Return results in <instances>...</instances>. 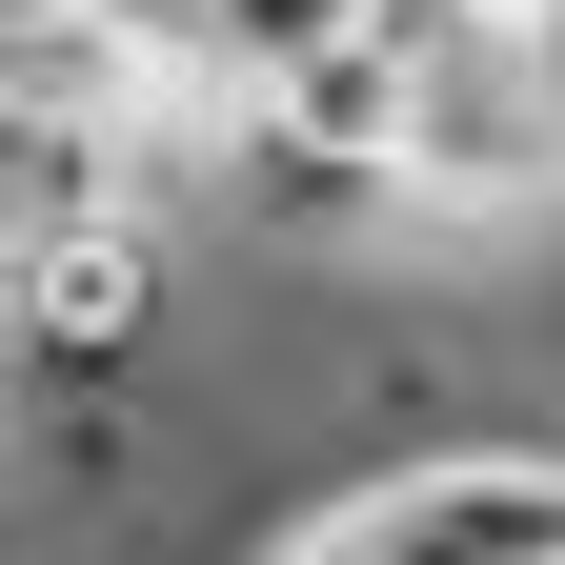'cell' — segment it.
Listing matches in <instances>:
<instances>
[{
  "label": "cell",
  "instance_id": "5b68a950",
  "mask_svg": "<svg viewBox=\"0 0 565 565\" xmlns=\"http://www.w3.org/2000/svg\"><path fill=\"white\" fill-rule=\"evenodd\" d=\"M303 41H364V0H202V102L263 82V61H303Z\"/></svg>",
  "mask_w": 565,
  "mask_h": 565
},
{
  "label": "cell",
  "instance_id": "8992f818",
  "mask_svg": "<svg viewBox=\"0 0 565 565\" xmlns=\"http://www.w3.org/2000/svg\"><path fill=\"white\" fill-rule=\"evenodd\" d=\"M41 21H121V0H0V41H41Z\"/></svg>",
  "mask_w": 565,
  "mask_h": 565
},
{
  "label": "cell",
  "instance_id": "7a4b0ae2",
  "mask_svg": "<svg viewBox=\"0 0 565 565\" xmlns=\"http://www.w3.org/2000/svg\"><path fill=\"white\" fill-rule=\"evenodd\" d=\"M162 202H82V223H41L21 263H0V384H141L162 364Z\"/></svg>",
  "mask_w": 565,
  "mask_h": 565
},
{
  "label": "cell",
  "instance_id": "3957f363",
  "mask_svg": "<svg viewBox=\"0 0 565 565\" xmlns=\"http://www.w3.org/2000/svg\"><path fill=\"white\" fill-rule=\"evenodd\" d=\"M282 565H565V465L545 445H424L384 484H343Z\"/></svg>",
  "mask_w": 565,
  "mask_h": 565
},
{
  "label": "cell",
  "instance_id": "277c9868",
  "mask_svg": "<svg viewBox=\"0 0 565 565\" xmlns=\"http://www.w3.org/2000/svg\"><path fill=\"white\" fill-rule=\"evenodd\" d=\"M82 202H141V121H82V102H21L0 82V263Z\"/></svg>",
  "mask_w": 565,
  "mask_h": 565
},
{
  "label": "cell",
  "instance_id": "6da1fadb",
  "mask_svg": "<svg viewBox=\"0 0 565 565\" xmlns=\"http://www.w3.org/2000/svg\"><path fill=\"white\" fill-rule=\"evenodd\" d=\"M404 61V202L445 223H525L565 202V0H364Z\"/></svg>",
  "mask_w": 565,
  "mask_h": 565
}]
</instances>
